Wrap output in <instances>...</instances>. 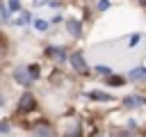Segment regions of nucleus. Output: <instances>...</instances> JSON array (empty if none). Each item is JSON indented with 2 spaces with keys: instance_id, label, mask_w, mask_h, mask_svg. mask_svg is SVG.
<instances>
[{
  "instance_id": "obj_19",
  "label": "nucleus",
  "mask_w": 146,
  "mask_h": 137,
  "mask_svg": "<svg viewBox=\"0 0 146 137\" xmlns=\"http://www.w3.org/2000/svg\"><path fill=\"white\" fill-rule=\"evenodd\" d=\"M144 75H146V68H144Z\"/></svg>"
},
{
  "instance_id": "obj_3",
  "label": "nucleus",
  "mask_w": 146,
  "mask_h": 137,
  "mask_svg": "<svg viewBox=\"0 0 146 137\" xmlns=\"http://www.w3.org/2000/svg\"><path fill=\"white\" fill-rule=\"evenodd\" d=\"M14 78H16L21 84H30V80H32V78H30V73H27L25 68H18V71L14 73Z\"/></svg>"
},
{
  "instance_id": "obj_18",
  "label": "nucleus",
  "mask_w": 146,
  "mask_h": 137,
  "mask_svg": "<svg viewBox=\"0 0 146 137\" xmlns=\"http://www.w3.org/2000/svg\"><path fill=\"white\" fill-rule=\"evenodd\" d=\"M139 2H144V5H146V0H139Z\"/></svg>"
},
{
  "instance_id": "obj_10",
  "label": "nucleus",
  "mask_w": 146,
  "mask_h": 137,
  "mask_svg": "<svg viewBox=\"0 0 146 137\" xmlns=\"http://www.w3.org/2000/svg\"><path fill=\"white\" fill-rule=\"evenodd\" d=\"M96 71H98V73H103V75H107V73H112V68H110V66H105V64H100V66H96Z\"/></svg>"
},
{
  "instance_id": "obj_17",
  "label": "nucleus",
  "mask_w": 146,
  "mask_h": 137,
  "mask_svg": "<svg viewBox=\"0 0 146 137\" xmlns=\"http://www.w3.org/2000/svg\"><path fill=\"white\" fill-rule=\"evenodd\" d=\"M43 2H48V0H34V5H43Z\"/></svg>"
},
{
  "instance_id": "obj_2",
  "label": "nucleus",
  "mask_w": 146,
  "mask_h": 137,
  "mask_svg": "<svg viewBox=\"0 0 146 137\" xmlns=\"http://www.w3.org/2000/svg\"><path fill=\"white\" fill-rule=\"evenodd\" d=\"M18 107H21V112H30V110L34 107V98H32L30 94H25V96L21 98V103H18Z\"/></svg>"
},
{
  "instance_id": "obj_1",
  "label": "nucleus",
  "mask_w": 146,
  "mask_h": 137,
  "mask_svg": "<svg viewBox=\"0 0 146 137\" xmlns=\"http://www.w3.org/2000/svg\"><path fill=\"white\" fill-rule=\"evenodd\" d=\"M71 64H73V68H75L78 73H87V71H89V66H87L82 53H73V55H71Z\"/></svg>"
},
{
  "instance_id": "obj_14",
  "label": "nucleus",
  "mask_w": 146,
  "mask_h": 137,
  "mask_svg": "<svg viewBox=\"0 0 146 137\" xmlns=\"http://www.w3.org/2000/svg\"><path fill=\"white\" fill-rule=\"evenodd\" d=\"M9 7H11V9H18L21 2H18V0H9Z\"/></svg>"
},
{
  "instance_id": "obj_4",
  "label": "nucleus",
  "mask_w": 146,
  "mask_h": 137,
  "mask_svg": "<svg viewBox=\"0 0 146 137\" xmlns=\"http://www.w3.org/2000/svg\"><path fill=\"white\" fill-rule=\"evenodd\" d=\"M123 103H125L128 107H139V105H146V100H144L141 96H128Z\"/></svg>"
},
{
  "instance_id": "obj_13",
  "label": "nucleus",
  "mask_w": 146,
  "mask_h": 137,
  "mask_svg": "<svg viewBox=\"0 0 146 137\" xmlns=\"http://www.w3.org/2000/svg\"><path fill=\"white\" fill-rule=\"evenodd\" d=\"M123 78H110V84H121Z\"/></svg>"
},
{
  "instance_id": "obj_8",
  "label": "nucleus",
  "mask_w": 146,
  "mask_h": 137,
  "mask_svg": "<svg viewBox=\"0 0 146 137\" xmlns=\"http://www.w3.org/2000/svg\"><path fill=\"white\" fill-rule=\"evenodd\" d=\"M141 75H144V68H141V66H137L135 71H130V73H128V78H130V80H139Z\"/></svg>"
},
{
  "instance_id": "obj_7",
  "label": "nucleus",
  "mask_w": 146,
  "mask_h": 137,
  "mask_svg": "<svg viewBox=\"0 0 146 137\" xmlns=\"http://www.w3.org/2000/svg\"><path fill=\"white\" fill-rule=\"evenodd\" d=\"M48 55H52L57 62H62V59H64V53H62V48H48Z\"/></svg>"
},
{
  "instance_id": "obj_5",
  "label": "nucleus",
  "mask_w": 146,
  "mask_h": 137,
  "mask_svg": "<svg viewBox=\"0 0 146 137\" xmlns=\"http://www.w3.org/2000/svg\"><path fill=\"white\" fill-rule=\"evenodd\" d=\"M66 27H68V32L73 34V37H80V21H66Z\"/></svg>"
},
{
  "instance_id": "obj_15",
  "label": "nucleus",
  "mask_w": 146,
  "mask_h": 137,
  "mask_svg": "<svg viewBox=\"0 0 146 137\" xmlns=\"http://www.w3.org/2000/svg\"><path fill=\"white\" fill-rule=\"evenodd\" d=\"M107 5H110L107 0H100V2H98V9H107Z\"/></svg>"
},
{
  "instance_id": "obj_16",
  "label": "nucleus",
  "mask_w": 146,
  "mask_h": 137,
  "mask_svg": "<svg viewBox=\"0 0 146 137\" xmlns=\"http://www.w3.org/2000/svg\"><path fill=\"white\" fill-rule=\"evenodd\" d=\"M7 130H9V126H7L5 121H2V123H0V132H7Z\"/></svg>"
},
{
  "instance_id": "obj_6",
  "label": "nucleus",
  "mask_w": 146,
  "mask_h": 137,
  "mask_svg": "<svg viewBox=\"0 0 146 137\" xmlns=\"http://www.w3.org/2000/svg\"><path fill=\"white\" fill-rule=\"evenodd\" d=\"M89 98H94V100H112V96H110V94H100V91H91V94H89Z\"/></svg>"
},
{
  "instance_id": "obj_9",
  "label": "nucleus",
  "mask_w": 146,
  "mask_h": 137,
  "mask_svg": "<svg viewBox=\"0 0 146 137\" xmlns=\"http://www.w3.org/2000/svg\"><path fill=\"white\" fill-rule=\"evenodd\" d=\"M34 132H36V135H50L52 130H50L48 126H34Z\"/></svg>"
},
{
  "instance_id": "obj_12",
  "label": "nucleus",
  "mask_w": 146,
  "mask_h": 137,
  "mask_svg": "<svg viewBox=\"0 0 146 137\" xmlns=\"http://www.w3.org/2000/svg\"><path fill=\"white\" fill-rule=\"evenodd\" d=\"M39 75V66H30V78H36Z\"/></svg>"
},
{
  "instance_id": "obj_11",
  "label": "nucleus",
  "mask_w": 146,
  "mask_h": 137,
  "mask_svg": "<svg viewBox=\"0 0 146 137\" xmlns=\"http://www.w3.org/2000/svg\"><path fill=\"white\" fill-rule=\"evenodd\" d=\"M34 27H36V30H46V27H48V23H46V21H36V23H34Z\"/></svg>"
}]
</instances>
